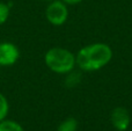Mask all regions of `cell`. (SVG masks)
Returning <instances> with one entry per match:
<instances>
[{
  "mask_svg": "<svg viewBox=\"0 0 132 131\" xmlns=\"http://www.w3.org/2000/svg\"><path fill=\"white\" fill-rule=\"evenodd\" d=\"M78 121L74 117H67L58 125L57 131H77Z\"/></svg>",
  "mask_w": 132,
  "mask_h": 131,
  "instance_id": "7",
  "label": "cell"
},
{
  "mask_svg": "<svg viewBox=\"0 0 132 131\" xmlns=\"http://www.w3.org/2000/svg\"><path fill=\"white\" fill-rule=\"evenodd\" d=\"M112 50L105 43H93L81 48L75 56V63L80 70L87 72L97 71L110 63Z\"/></svg>",
  "mask_w": 132,
  "mask_h": 131,
  "instance_id": "1",
  "label": "cell"
},
{
  "mask_svg": "<svg viewBox=\"0 0 132 131\" xmlns=\"http://www.w3.org/2000/svg\"><path fill=\"white\" fill-rule=\"evenodd\" d=\"M110 122L117 131H126L131 123L130 113L124 107H116L110 114Z\"/></svg>",
  "mask_w": 132,
  "mask_h": 131,
  "instance_id": "5",
  "label": "cell"
},
{
  "mask_svg": "<svg viewBox=\"0 0 132 131\" xmlns=\"http://www.w3.org/2000/svg\"><path fill=\"white\" fill-rule=\"evenodd\" d=\"M0 131H24L23 127L13 120H4L0 122Z\"/></svg>",
  "mask_w": 132,
  "mask_h": 131,
  "instance_id": "6",
  "label": "cell"
},
{
  "mask_svg": "<svg viewBox=\"0 0 132 131\" xmlns=\"http://www.w3.org/2000/svg\"><path fill=\"white\" fill-rule=\"evenodd\" d=\"M38 1H43V2H51V1H53V0H38Z\"/></svg>",
  "mask_w": 132,
  "mask_h": 131,
  "instance_id": "12",
  "label": "cell"
},
{
  "mask_svg": "<svg viewBox=\"0 0 132 131\" xmlns=\"http://www.w3.org/2000/svg\"><path fill=\"white\" fill-rule=\"evenodd\" d=\"M45 18L52 26H62L67 21L68 9L64 1L53 0L49 2L45 9Z\"/></svg>",
  "mask_w": 132,
  "mask_h": 131,
  "instance_id": "3",
  "label": "cell"
},
{
  "mask_svg": "<svg viewBox=\"0 0 132 131\" xmlns=\"http://www.w3.org/2000/svg\"><path fill=\"white\" fill-rule=\"evenodd\" d=\"M9 111V103L7 97L0 92V122L7 118Z\"/></svg>",
  "mask_w": 132,
  "mask_h": 131,
  "instance_id": "9",
  "label": "cell"
},
{
  "mask_svg": "<svg viewBox=\"0 0 132 131\" xmlns=\"http://www.w3.org/2000/svg\"><path fill=\"white\" fill-rule=\"evenodd\" d=\"M66 79H65V85L67 87H74L78 84L80 83V79H81V73L80 72H73L70 71L68 73H66Z\"/></svg>",
  "mask_w": 132,
  "mask_h": 131,
  "instance_id": "8",
  "label": "cell"
},
{
  "mask_svg": "<svg viewBox=\"0 0 132 131\" xmlns=\"http://www.w3.org/2000/svg\"><path fill=\"white\" fill-rule=\"evenodd\" d=\"M20 50L12 42L0 43V66L8 67L14 65L19 60Z\"/></svg>",
  "mask_w": 132,
  "mask_h": 131,
  "instance_id": "4",
  "label": "cell"
},
{
  "mask_svg": "<svg viewBox=\"0 0 132 131\" xmlns=\"http://www.w3.org/2000/svg\"><path fill=\"white\" fill-rule=\"evenodd\" d=\"M9 13H11V7L8 4L5 2H0V26L4 24L9 18Z\"/></svg>",
  "mask_w": 132,
  "mask_h": 131,
  "instance_id": "10",
  "label": "cell"
},
{
  "mask_svg": "<svg viewBox=\"0 0 132 131\" xmlns=\"http://www.w3.org/2000/svg\"><path fill=\"white\" fill-rule=\"evenodd\" d=\"M45 65L52 72L58 74H66L70 71L74 70L75 56L65 48L55 46L49 49L44 56Z\"/></svg>",
  "mask_w": 132,
  "mask_h": 131,
  "instance_id": "2",
  "label": "cell"
},
{
  "mask_svg": "<svg viewBox=\"0 0 132 131\" xmlns=\"http://www.w3.org/2000/svg\"><path fill=\"white\" fill-rule=\"evenodd\" d=\"M62 1H64L66 5H77L79 2H81L82 0H62Z\"/></svg>",
  "mask_w": 132,
  "mask_h": 131,
  "instance_id": "11",
  "label": "cell"
}]
</instances>
